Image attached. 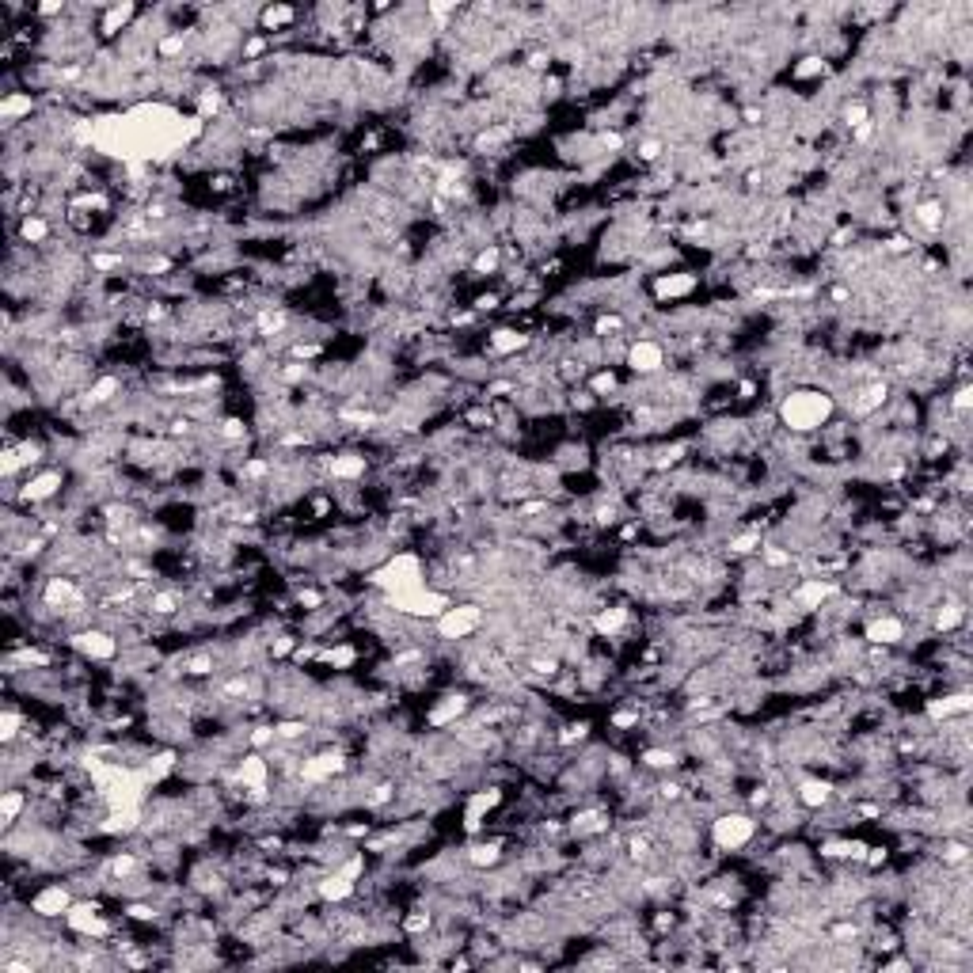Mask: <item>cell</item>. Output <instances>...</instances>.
Instances as JSON below:
<instances>
[{
  "instance_id": "6da1fadb",
  "label": "cell",
  "mask_w": 973,
  "mask_h": 973,
  "mask_svg": "<svg viewBox=\"0 0 973 973\" xmlns=\"http://www.w3.org/2000/svg\"><path fill=\"white\" fill-rule=\"evenodd\" d=\"M833 411H837V396H829L825 388H795L780 400L776 419L791 434H814L833 419Z\"/></svg>"
},
{
  "instance_id": "7a4b0ae2",
  "label": "cell",
  "mask_w": 973,
  "mask_h": 973,
  "mask_svg": "<svg viewBox=\"0 0 973 973\" xmlns=\"http://www.w3.org/2000/svg\"><path fill=\"white\" fill-rule=\"evenodd\" d=\"M757 837V818L745 810H730L711 821V840L719 852H742L745 844H753Z\"/></svg>"
},
{
  "instance_id": "3957f363",
  "label": "cell",
  "mask_w": 973,
  "mask_h": 973,
  "mask_svg": "<svg viewBox=\"0 0 973 973\" xmlns=\"http://www.w3.org/2000/svg\"><path fill=\"white\" fill-rule=\"evenodd\" d=\"M483 620L487 616H483L479 605H449L434 620V631H438V639H445V643H460V639H472L483 628Z\"/></svg>"
},
{
  "instance_id": "277c9868",
  "label": "cell",
  "mask_w": 973,
  "mask_h": 973,
  "mask_svg": "<svg viewBox=\"0 0 973 973\" xmlns=\"http://www.w3.org/2000/svg\"><path fill=\"white\" fill-rule=\"evenodd\" d=\"M73 650L77 654H84L88 662H111V658H118V639L115 631L107 628H80L77 635H73Z\"/></svg>"
},
{
  "instance_id": "5b68a950",
  "label": "cell",
  "mask_w": 973,
  "mask_h": 973,
  "mask_svg": "<svg viewBox=\"0 0 973 973\" xmlns=\"http://www.w3.org/2000/svg\"><path fill=\"white\" fill-rule=\"evenodd\" d=\"M624 358H628L631 373H639V377H658V373L666 369V346L658 343V339H635V343H628Z\"/></svg>"
},
{
  "instance_id": "8992f818",
  "label": "cell",
  "mask_w": 973,
  "mask_h": 973,
  "mask_svg": "<svg viewBox=\"0 0 973 973\" xmlns=\"http://www.w3.org/2000/svg\"><path fill=\"white\" fill-rule=\"evenodd\" d=\"M73 890H69V882H46L39 894L31 897V913L42 916V920H54V916H65L69 909H73Z\"/></svg>"
},
{
  "instance_id": "52a82bcc",
  "label": "cell",
  "mask_w": 973,
  "mask_h": 973,
  "mask_svg": "<svg viewBox=\"0 0 973 973\" xmlns=\"http://www.w3.org/2000/svg\"><path fill=\"white\" fill-rule=\"evenodd\" d=\"M863 639H867L871 647H882V650L897 647V643L905 639V620H901V616H894V612H878V616H871V620H867Z\"/></svg>"
},
{
  "instance_id": "ba28073f",
  "label": "cell",
  "mask_w": 973,
  "mask_h": 973,
  "mask_svg": "<svg viewBox=\"0 0 973 973\" xmlns=\"http://www.w3.org/2000/svg\"><path fill=\"white\" fill-rule=\"evenodd\" d=\"M795 802H799L802 810H821V806H829V802H833V783H829V780H802L799 787H795Z\"/></svg>"
},
{
  "instance_id": "9c48e42d",
  "label": "cell",
  "mask_w": 973,
  "mask_h": 973,
  "mask_svg": "<svg viewBox=\"0 0 973 973\" xmlns=\"http://www.w3.org/2000/svg\"><path fill=\"white\" fill-rule=\"evenodd\" d=\"M529 346V335L525 331H514V327H498V331H491L487 335V350L491 354H517V350H525Z\"/></svg>"
},
{
  "instance_id": "30bf717a",
  "label": "cell",
  "mask_w": 973,
  "mask_h": 973,
  "mask_svg": "<svg viewBox=\"0 0 973 973\" xmlns=\"http://www.w3.org/2000/svg\"><path fill=\"white\" fill-rule=\"evenodd\" d=\"M692 289H696V278H692V274H662L658 286H654V293H658L662 301H677V297H688Z\"/></svg>"
},
{
  "instance_id": "8fae6325",
  "label": "cell",
  "mask_w": 973,
  "mask_h": 973,
  "mask_svg": "<svg viewBox=\"0 0 973 973\" xmlns=\"http://www.w3.org/2000/svg\"><path fill=\"white\" fill-rule=\"evenodd\" d=\"M468 863L472 867H495V863H502V844L498 840H479V844L468 848Z\"/></svg>"
}]
</instances>
